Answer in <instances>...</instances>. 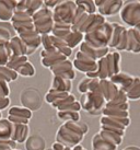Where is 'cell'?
I'll return each mask as SVG.
<instances>
[{"instance_id": "cell-3", "label": "cell", "mask_w": 140, "mask_h": 150, "mask_svg": "<svg viewBox=\"0 0 140 150\" xmlns=\"http://www.w3.org/2000/svg\"><path fill=\"white\" fill-rule=\"evenodd\" d=\"M9 2L6 1H0V19L1 20H9L12 17V9H9Z\"/></svg>"}, {"instance_id": "cell-1", "label": "cell", "mask_w": 140, "mask_h": 150, "mask_svg": "<svg viewBox=\"0 0 140 150\" xmlns=\"http://www.w3.org/2000/svg\"><path fill=\"white\" fill-rule=\"evenodd\" d=\"M20 101L28 110H38L43 103V96L35 88H25L20 93Z\"/></svg>"}, {"instance_id": "cell-4", "label": "cell", "mask_w": 140, "mask_h": 150, "mask_svg": "<svg viewBox=\"0 0 140 150\" xmlns=\"http://www.w3.org/2000/svg\"><path fill=\"white\" fill-rule=\"evenodd\" d=\"M47 11H48V10H46V12H45V11H44V10H41L42 16H44V14H46V13H47ZM50 16H53V12H50L49 14H48V16H46V19H45V20H44V21H47V20H50ZM34 17H36V18H41V19H42V21H43V17H41V16H40V13H38V12L35 13V14H34Z\"/></svg>"}, {"instance_id": "cell-2", "label": "cell", "mask_w": 140, "mask_h": 150, "mask_svg": "<svg viewBox=\"0 0 140 150\" xmlns=\"http://www.w3.org/2000/svg\"><path fill=\"white\" fill-rule=\"evenodd\" d=\"M25 147L28 150H44L45 149V140L40 134H33L26 140Z\"/></svg>"}]
</instances>
